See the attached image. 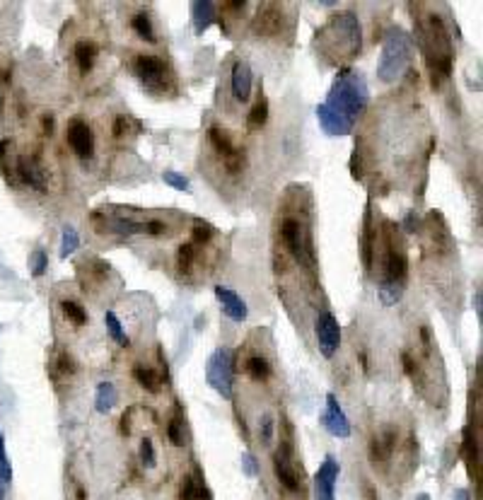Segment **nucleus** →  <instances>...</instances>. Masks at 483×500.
<instances>
[{
	"mask_svg": "<svg viewBox=\"0 0 483 500\" xmlns=\"http://www.w3.org/2000/svg\"><path fill=\"white\" fill-rule=\"evenodd\" d=\"M213 235H215V230H213L208 223H196V228L191 230V244L193 247H198V244H208Z\"/></svg>",
	"mask_w": 483,
	"mask_h": 500,
	"instance_id": "39",
	"label": "nucleus"
},
{
	"mask_svg": "<svg viewBox=\"0 0 483 500\" xmlns=\"http://www.w3.org/2000/svg\"><path fill=\"white\" fill-rule=\"evenodd\" d=\"M462 452H464V457H466L469 471H471V474H476V479H478V459H481V452H478V437L473 435L471 423H469V426L464 428V435H462Z\"/></svg>",
	"mask_w": 483,
	"mask_h": 500,
	"instance_id": "22",
	"label": "nucleus"
},
{
	"mask_svg": "<svg viewBox=\"0 0 483 500\" xmlns=\"http://www.w3.org/2000/svg\"><path fill=\"white\" fill-rule=\"evenodd\" d=\"M404 230L409 235H414V232H418L420 230V220H418V215L414 213V210H411L409 215H406V220H404Z\"/></svg>",
	"mask_w": 483,
	"mask_h": 500,
	"instance_id": "42",
	"label": "nucleus"
},
{
	"mask_svg": "<svg viewBox=\"0 0 483 500\" xmlns=\"http://www.w3.org/2000/svg\"><path fill=\"white\" fill-rule=\"evenodd\" d=\"M314 336H316V346H319V353L331 360V358L339 353L341 346V324L329 309H321L314 319Z\"/></svg>",
	"mask_w": 483,
	"mask_h": 500,
	"instance_id": "9",
	"label": "nucleus"
},
{
	"mask_svg": "<svg viewBox=\"0 0 483 500\" xmlns=\"http://www.w3.org/2000/svg\"><path fill=\"white\" fill-rule=\"evenodd\" d=\"M252 85H254L252 65L247 61H235L232 75H230V87L237 102H249V97H252Z\"/></svg>",
	"mask_w": 483,
	"mask_h": 500,
	"instance_id": "17",
	"label": "nucleus"
},
{
	"mask_svg": "<svg viewBox=\"0 0 483 500\" xmlns=\"http://www.w3.org/2000/svg\"><path fill=\"white\" fill-rule=\"evenodd\" d=\"M283 25V17H281V6H273V3H266L261 6L257 15V27H259V34H278Z\"/></svg>",
	"mask_w": 483,
	"mask_h": 500,
	"instance_id": "20",
	"label": "nucleus"
},
{
	"mask_svg": "<svg viewBox=\"0 0 483 500\" xmlns=\"http://www.w3.org/2000/svg\"><path fill=\"white\" fill-rule=\"evenodd\" d=\"M208 140H211V145L215 148V153L222 157V164H225L227 172L239 174L242 167H244V150H239L235 143H232L230 133H227L225 129L213 126V129L208 131Z\"/></svg>",
	"mask_w": 483,
	"mask_h": 500,
	"instance_id": "10",
	"label": "nucleus"
},
{
	"mask_svg": "<svg viewBox=\"0 0 483 500\" xmlns=\"http://www.w3.org/2000/svg\"><path fill=\"white\" fill-rule=\"evenodd\" d=\"M131 27H133V32L140 36V39H145L148 44H155L158 41V36H155V30H153V22H150V17L145 15V12H138V15L131 20Z\"/></svg>",
	"mask_w": 483,
	"mask_h": 500,
	"instance_id": "29",
	"label": "nucleus"
},
{
	"mask_svg": "<svg viewBox=\"0 0 483 500\" xmlns=\"http://www.w3.org/2000/svg\"><path fill=\"white\" fill-rule=\"evenodd\" d=\"M213 292H215L217 303L222 305V312L227 314V317L232 319V322L242 324L244 319L249 317V309H247V303L242 300L239 295H237L232 287H225V285H215L213 287Z\"/></svg>",
	"mask_w": 483,
	"mask_h": 500,
	"instance_id": "15",
	"label": "nucleus"
},
{
	"mask_svg": "<svg viewBox=\"0 0 483 500\" xmlns=\"http://www.w3.org/2000/svg\"><path fill=\"white\" fill-rule=\"evenodd\" d=\"M73 54H75V63H78L80 73L87 75L89 70L94 68V61H97V56H99V49L94 41H78Z\"/></svg>",
	"mask_w": 483,
	"mask_h": 500,
	"instance_id": "24",
	"label": "nucleus"
},
{
	"mask_svg": "<svg viewBox=\"0 0 483 500\" xmlns=\"http://www.w3.org/2000/svg\"><path fill=\"white\" fill-rule=\"evenodd\" d=\"M316 36L329 58H355L363 46V32H360V22L353 12L334 15Z\"/></svg>",
	"mask_w": 483,
	"mask_h": 500,
	"instance_id": "3",
	"label": "nucleus"
},
{
	"mask_svg": "<svg viewBox=\"0 0 483 500\" xmlns=\"http://www.w3.org/2000/svg\"><path fill=\"white\" fill-rule=\"evenodd\" d=\"M411 51H414L411 49V36L401 27L387 32L380 65H377V78L382 83H394L396 78H401L411 63Z\"/></svg>",
	"mask_w": 483,
	"mask_h": 500,
	"instance_id": "4",
	"label": "nucleus"
},
{
	"mask_svg": "<svg viewBox=\"0 0 483 500\" xmlns=\"http://www.w3.org/2000/svg\"><path fill=\"white\" fill-rule=\"evenodd\" d=\"M167 437H169V442H172L174 447H184V418H182V411H177V416L169 421Z\"/></svg>",
	"mask_w": 483,
	"mask_h": 500,
	"instance_id": "35",
	"label": "nucleus"
},
{
	"mask_svg": "<svg viewBox=\"0 0 483 500\" xmlns=\"http://www.w3.org/2000/svg\"><path fill=\"white\" fill-rule=\"evenodd\" d=\"M193 261H196V247H193L191 242L182 244L177 252V266L182 273H191L193 268Z\"/></svg>",
	"mask_w": 483,
	"mask_h": 500,
	"instance_id": "33",
	"label": "nucleus"
},
{
	"mask_svg": "<svg viewBox=\"0 0 483 500\" xmlns=\"http://www.w3.org/2000/svg\"><path fill=\"white\" fill-rule=\"evenodd\" d=\"M6 493H8V488L3 483H0V500H6Z\"/></svg>",
	"mask_w": 483,
	"mask_h": 500,
	"instance_id": "49",
	"label": "nucleus"
},
{
	"mask_svg": "<svg viewBox=\"0 0 483 500\" xmlns=\"http://www.w3.org/2000/svg\"><path fill=\"white\" fill-rule=\"evenodd\" d=\"M341 466L334 455H326L321 466L314 474V500H336V481H339Z\"/></svg>",
	"mask_w": 483,
	"mask_h": 500,
	"instance_id": "12",
	"label": "nucleus"
},
{
	"mask_svg": "<svg viewBox=\"0 0 483 500\" xmlns=\"http://www.w3.org/2000/svg\"><path fill=\"white\" fill-rule=\"evenodd\" d=\"M394 450H396V431H391V428H382V431L377 433L370 442L372 464L380 466V469H385V466L389 464Z\"/></svg>",
	"mask_w": 483,
	"mask_h": 500,
	"instance_id": "16",
	"label": "nucleus"
},
{
	"mask_svg": "<svg viewBox=\"0 0 483 500\" xmlns=\"http://www.w3.org/2000/svg\"><path fill=\"white\" fill-rule=\"evenodd\" d=\"M61 312H63V317L68 319V322H73L75 327H83V324L87 322V312H85L83 305L75 303V300H63V303H61Z\"/></svg>",
	"mask_w": 483,
	"mask_h": 500,
	"instance_id": "30",
	"label": "nucleus"
},
{
	"mask_svg": "<svg viewBox=\"0 0 483 500\" xmlns=\"http://www.w3.org/2000/svg\"><path fill=\"white\" fill-rule=\"evenodd\" d=\"M0 483L10 488L12 483V466L10 459H8V452H6V437H3V431H0Z\"/></svg>",
	"mask_w": 483,
	"mask_h": 500,
	"instance_id": "34",
	"label": "nucleus"
},
{
	"mask_svg": "<svg viewBox=\"0 0 483 500\" xmlns=\"http://www.w3.org/2000/svg\"><path fill=\"white\" fill-rule=\"evenodd\" d=\"M133 70H136V78L140 80V85H143L148 92L162 94L169 89L172 75H169L167 63H164L162 58H158V56H150V54L138 56L133 63Z\"/></svg>",
	"mask_w": 483,
	"mask_h": 500,
	"instance_id": "8",
	"label": "nucleus"
},
{
	"mask_svg": "<svg viewBox=\"0 0 483 500\" xmlns=\"http://www.w3.org/2000/svg\"><path fill=\"white\" fill-rule=\"evenodd\" d=\"M162 182L167 184V186L177 188V191L191 193V184H189V179H186V177H182V174H179V172H172V169L162 172Z\"/></svg>",
	"mask_w": 483,
	"mask_h": 500,
	"instance_id": "37",
	"label": "nucleus"
},
{
	"mask_svg": "<svg viewBox=\"0 0 483 500\" xmlns=\"http://www.w3.org/2000/svg\"><path fill=\"white\" fill-rule=\"evenodd\" d=\"M222 8H227V10H244V8H247V3H225Z\"/></svg>",
	"mask_w": 483,
	"mask_h": 500,
	"instance_id": "48",
	"label": "nucleus"
},
{
	"mask_svg": "<svg viewBox=\"0 0 483 500\" xmlns=\"http://www.w3.org/2000/svg\"><path fill=\"white\" fill-rule=\"evenodd\" d=\"M452 500H471V495H469L466 488H457V490H454V495H452Z\"/></svg>",
	"mask_w": 483,
	"mask_h": 500,
	"instance_id": "46",
	"label": "nucleus"
},
{
	"mask_svg": "<svg viewBox=\"0 0 483 500\" xmlns=\"http://www.w3.org/2000/svg\"><path fill=\"white\" fill-rule=\"evenodd\" d=\"M266 121H268V99H266V94H259V99L254 102V107H252V111L247 114V129L252 131H261L264 126H266Z\"/></svg>",
	"mask_w": 483,
	"mask_h": 500,
	"instance_id": "27",
	"label": "nucleus"
},
{
	"mask_svg": "<svg viewBox=\"0 0 483 500\" xmlns=\"http://www.w3.org/2000/svg\"><path fill=\"white\" fill-rule=\"evenodd\" d=\"M191 25H193V32H196L198 36L203 34V32L208 30V27L213 25V20H215V10L217 6L215 3H211V0H196V3H191Z\"/></svg>",
	"mask_w": 483,
	"mask_h": 500,
	"instance_id": "19",
	"label": "nucleus"
},
{
	"mask_svg": "<svg viewBox=\"0 0 483 500\" xmlns=\"http://www.w3.org/2000/svg\"><path fill=\"white\" fill-rule=\"evenodd\" d=\"M473 309H476L478 322H483V292L481 290L473 292Z\"/></svg>",
	"mask_w": 483,
	"mask_h": 500,
	"instance_id": "43",
	"label": "nucleus"
},
{
	"mask_svg": "<svg viewBox=\"0 0 483 500\" xmlns=\"http://www.w3.org/2000/svg\"><path fill=\"white\" fill-rule=\"evenodd\" d=\"M242 471H244L247 476H252V479H257L259 476V461L252 452H244V455H242Z\"/></svg>",
	"mask_w": 483,
	"mask_h": 500,
	"instance_id": "40",
	"label": "nucleus"
},
{
	"mask_svg": "<svg viewBox=\"0 0 483 500\" xmlns=\"http://www.w3.org/2000/svg\"><path fill=\"white\" fill-rule=\"evenodd\" d=\"M30 268H32V276L39 278L46 273V268H49V257H46L44 249H34V252L30 254Z\"/></svg>",
	"mask_w": 483,
	"mask_h": 500,
	"instance_id": "36",
	"label": "nucleus"
},
{
	"mask_svg": "<svg viewBox=\"0 0 483 500\" xmlns=\"http://www.w3.org/2000/svg\"><path fill=\"white\" fill-rule=\"evenodd\" d=\"M44 131H46V135H51L54 133V116H44Z\"/></svg>",
	"mask_w": 483,
	"mask_h": 500,
	"instance_id": "47",
	"label": "nucleus"
},
{
	"mask_svg": "<svg viewBox=\"0 0 483 500\" xmlns=\"http://www.w3.org/2000/svg\"><path fill=\"white\" fill-rule=\"evenodd\" d=\"M281 239L300 266L314 268V249H312L310 230H307L300 220L292 218V215H286V218L281 220Z\"/></svg>",
	"mask_w": 483,
	"mask_h": 500,
	"instance_id": "7",
	"label": "nucleus"
},
{
	"mask_svg": "<svg viewBox=\"0 0 483 500\" xmlns=\"http://www.w3.org/2000/svg\"><path fill=\"white\" fill-rule=\"evenodd\" d=\"M321 426H324V431L329 433V435L341 437V440L350 437V433H353L348 416H345V411L341 409L339 396H336L334 391L326 394V409H324V413H321Z\"/></svg>",
	"mask_w": 483,
	"mask_h": 500,
	"instance_id": "11",
	"label": "nucleus"
},
{
	"mask_svg": "<svg viewBox=\"0 0 483 500\" xmlns=\"http://www.w3.org/2000/svg\"><path fill=\"white\" fill-rule=\"evenodd\" d=\"M350 169H353V179H363V172H360V160H358V150L350 157Z\"/></svg>",
	"mask_w": 483,
	"mask_h": 500,
	"instance_id": "45",
	"label": "nucleus"
},
{
	"mask_svg": "<svg viewBox=\"0 0 483 500\" xmlns=\"http://www.w3.org/2000/svg\"><path fill=\"white\" fill-rule=\"evenodd\" d=\"M375 225H372V213L370 206H367L365 220H363V263L365 268H372V254H375L377 244H375Z\"/></svg>",
	"mask_w": 483,
	"mask_h": 500,
	"instance_id": "25",
	"label": "nucleus"
},
{
	"mask_svg": "<svg viewBox=\"0 0 483 500\" xmlns=\"http://www.w3.org/2000/svg\"><path fill=\"white\" fill-rule=\"evenodd\" d=\"M17 182L36 188L39 193L46 191V174L36 157H17Z\"/></svg>",
	"mask_w": 483,
	"mask_h": 500,
	"instance_id": "18",
	"label": "nucleus"
},
{
	"mask_svg": "<svg viewBox=\"0 0 483 500\" xmlns=\"http://www.w3.org/2000/svg\"><path fill=\"white\" fill-rule=\"evenodd\" d=\"M281 428H283V435H281V447H278L276 455H273V474H276L278 483H281L283 488H288L290 493H300L302 471H297L295 447H292V428L286 418H283Z\"/></svg>",
	"mask_w": 483,
	"mask_h": 500,
	"instance_id": "5",
	"label": "nucleus"
},
{
	"mask_svg": "<svg viewBox=\"0 0 483 500\" xmlns=\"http://www.w3.org/2000/svg\"><path fill=\"white\" fill-rule=\"evenodd\" d=\"M65 140H68L70 150L78 155L80 160H92L94 155V133L85 121L73 119L65 129Z\"/></svg>",
	"mask_w": 483,
	"mask_h": 500,
	"instance_id": "14",
	"label": "nucleus"
},
{
	"mask_svg": "<svg viewBox=\"0 0 483 500\" xmlns=\"http://www.w3.org/2000/svg\"><path fill=\"white\" fill-rule=\"evenodd\" d=\"M78 500H85V488H78Z\"/></svg>",
	"mask_w": 483,
	"mask_h": 500,
	"instance_id": "50",
	"label": "nucleus"
},
{
	"mask_svg": "<svg viewBox=\"0 0 483 500\" xmlns=\"http://www.w3.org/2000/svg\"><path fill=\"white\" fill-rule=\"evenodd\" d=\"M104 324H107V331H109V336L114 338L116 343H121V346H129V336H126V331H124V324H121V319L116 317L114 312H107L104 314Z\"/></svg>",
	"mask_w": 483,
	"mask_h": 500,
	"instance_id": "31",
	"label": "nucleus"
},
{
	"mask_svg": "<svg viewBox=\"0 0 483 500\" xmlns=\"http://www.w3.org/2000/svg\"><path fill=\"white\" fill-rule=\"evenodd\" d=\"M92 223L97 225L99 232L107 235H145V220L124 218V215H107V213H94Z\"/></svg>",
	"mask_w": 483,
	"mask_h": 500,
	"instance_id": "13",
	"label": "nucleus"
},
{
	"mask_svg": "<svg viewBox=\"0 0 483 500\" xmlns=\"http://www.w3.org/2000/svg\"><path fill=\"white\" fill-rule=\"evenodd\" d=\"M118 402V391L114 387V382H99L97 391H94V411L97 413H109Z\"/></svg>",
	"mask_w": 483,
	"mask_h": 500,
	"instance_id": "21",
	"label": "nucleus"
},
{
	"mask_svg": "<svg viewBox=\"0 0 483 500\" xmlns=\"http://www.w3.org/2000/svg\"><path fill=\"white\" fill-rule=\"evenodd\" d=\"M129 131V124H126V119L124 116H118L116 121H114V138H121V135Z\"/></svg>",
	"mask_w": 483,
	"mask_h": 500,
	"instance_id": "44",
	"label": "nucleus"
},
{
	"mask_svg": "<svg viewBox=\"0 0 483 500\" xmlns=\"http://www.w3.org/2000/svg\"><path fill=\"white\" fill-rule=\"evenodd\" d=\"M140 461H143L145 469H155V464H158V455H155V445L150 437L140 440Z\"/></svg>",
	"mask_w": 483,
	"mask_h": 500,
	"instance_id": "38",
	"label": "nucleus"
},
{
	"mask_svg": "<svg viewBox=\"0 0 483 500\" xmlns=\"http://www.w3.org/2000/svg\"><path fill=\"white\" fill-rule=\"evenodd\" d=\"M78 247H80L78 230L70 228V225H65V228H63V235H61V259H68L70 254H73Z\"/></svg>",
	"mask_w": 483,
	"mask_h": 500,
	"instance_id": "32",
	"label": "nucleus"
},
{
	"mask_svg": "<svg viewBox=\"0 0 483 500\" xmlns=\"http://www.w3.org/2000/svg\"><path fill=\"white\" fill-rule=\"evenodd\" d=\"M370 105L365 75L355 68H341L326 99L316 107V121L326 135L353 133L358 116Z\"/></svg>",
	"mask_w": 483,
	"mask_h": 500,
	"instance_id": "1",
	"label": "nucleus"
},
{
	"mask_svg": "<svg viewBox=\"0 0 483 500\" xmlns=\"http://www.w3.org/2000/svg\"><path fill=\"white\" fill-rule=\"evenodd\" d=\"M206 382L222 396L232 399V382H235V353L232 348L220 346L206 360Z\"/></svg>",
	"mask_w": 483,
	"mask_h": 500,
	"instance_id": "6",
	"label": "nucleus"
},
{
	"mask_svg": "<svg viewBox=\"0 0 483 500\" xmlns=\"http://www.w3.org/2000/svg\"><path fill=\"white\" fill-rule=\"evenodd\" d=\"M179 498L182 500H213L211 490L206 488V483H203L201 479H196V476H184L182 479V488H179Z\"/></svg>",
	"mask_w": 483,
	"mask_h": 500,
	"instance_id": "23",
	"label": "nucleus"
},
{
	"mask_svg": "<svg viewBox=\"0 0 483 500\" xmlns=\"http://www.w3.org/2000/svg\"><path fill=\"white\" fill-rule=\"evenodd\" d=\"M259 435H261L264 445H268V442L273 440V421L268 416L261 418V426H259Z\"/></svg>",
	"mask_w": 483,
	"mask_h": 500,
	"instance_id": "41",
	"label": "nucleus"
},
{
	"mask_svg": "<svg viewBox=\"0 0 483 500\" xmlns=\"http://www.w3.org/2000/svg\"><path fill=\"white\" fill-rule=\"evenodd\" d=\"M416 500H430V495H425V493H420V495H418V498H416Z\"/></svg>",
	"mask_w": 483,
	"mask_h": 500,
	"instance_id": "51",
	"label": "nucleus"
},
{
	"mask_svg": "<svg viewBox=\"0 0 483 500\" xmlns=\"http://www.w3.org/2000/svg\"><path fill=\"white\" fill-rule=\"evenodd\" d=\"M133 380L138 382L145 391H150V394H158V391L162 389V375H160L155 367H145V365L133 367Z\"/></svg>",
	"mask_w": 483,
	"mask_h": 500,
	"instance_id": "26",
	"label": "nucleus"
},
{
	"mask_svg": "<svg viewBox=\"0 0 483 500\" xmlns=\"http://www.w3.org/2000/svg\"><path fill=\"white\" fill-rule=\"evenodd\" d=\"M418 44L425 56V63L433 75V87H440L442 80L452 75V36L444 27L440 15H425V20L418 22Z\"/></svg>",
	"mask_w": 483,
	"mask_h": 500,
	"instance_id": "2",
	"label": "nucleus"
},
{
	"mask_svg": "<svg viewBox=\"0 0 483 500\" xmlns=\"http://www.w3.org/2000/svg\"><path fill=\"white\" fill-rule=\"evenodd\" d=\"M244 372H247L252 380L266 382L268 377H271V362L261 356H252V358H247V362H244Z\"/></svg>",
	"mask_w": 483,
	"mask_h": 500,
	"instance_id": "28",
	"label": "nucleus"
}]
</instances>
